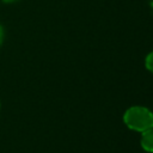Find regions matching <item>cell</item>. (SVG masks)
I'll list each match as a JSON object with an SVG mask.
<instances>
[{"label":"cell","instance_id":"obj_3","mask_svg":"<svg viewBox=\"0 0 153 153\" xmlns=\"http://www.w3.org/2000/svg\"><path fill=\"white\" fill-rule=\"evenodd\" d=\"M145 65H146V68L153 73V51H151L147 56H146V60H145Z\"/></svg>","mask_w":153,"mask_h":153},{"label":"cell","instance_id":"obj_2","mask_svg":"<svg viewBox=\"0 0 153 153\" xmlns=\"http://www.w3.org/2000/svg\"><path fill=\"white\" fill-rule=\"evenodd\" d=\"M141 147L149 153H153V128L142 131L141 133V140H140Z\"/></svg>","mask_w":153,"mask_h":153},{"label":"cell","instance_id":"obj_5","mask_svg":"<svg viewBox=\"0 0 153 153\" xmlns=\"http://www.w3.org/2000/svg\"><path fill=\"white\" fill-rule=\"evenodd\" d=\"M1 1H4V2H7V4H10V2H14V1H17V0H1Z\"/></svg>","mask_w":153,"mask_h":153},{"label":"cell","instance_id":"obj_4","mask_svg":"<svg viewBox=\"0 0 153 153\" xmlns=\"http://www.w3.org/2000/svg\"><path fill=\"white\" fill-rule=\"evenodd\" d=\"M2 41H4V29H2V26L0 24V45L2 44Z\"/></svg>","mask_w":153,"mask_h":153},{"label":"cell","instance_id":"obj_1","mask_svg":"<svg viewBox=\"0 0 153 153\" xmlns=\"http://www.w3.org/2000/svg\"><path fill=\"white\" fill-rule=\"evenodd\" d=\"M123 121L129 129L142 133L153 128V112L145 106H131L124 112Z\"/></svg>","mask_w":153,"mask_h":153}]
</instances>
